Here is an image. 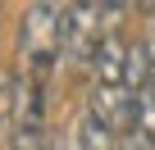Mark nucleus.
<instances>
[{
	"label": "nucleus",
	"instance_id": "3",
	"mask_svg": "<svg viewBox=\"0 0 155 150\" xmlns=\"http://www.w3.org/2000/svg\"><path fill=\"white\" fill-rule=\"evenodd\" d=\"M18 118L9 132V150H50V132H46V87L37 82H18Z\"/></svg>",
	"mask_w": 155,
	"mask_h": 150
},
{
	"label": "nucleus",
	"instance_id": "1",
	"mask_svg": "<svg viewBox=\"0 0 155 150\" xmlns=\"http://www.w3.org/2000/svg\"><path fill=\"white\" fill-rule=\"evenodd\" d=\"M64 9L68 0H28L18 18V82L46 87L59 68V41H64Z\"/></svg>",
	"mask_w": 155,
	"mask_h": 150
},
{
	"label": "nucleus",
	"instance_id": "6",
	"mask_svg": "<svg viewBox=\"0 0 155 150\" xmlns=\"http://www.w3.org/2000/svg\"><path fill=\"white\" fill-rule=\"evenodd\" d=\"M50 150H82L78 145V132L73 136H50Z\"/></svg>",
	"mask_w": 155,
	"mask_h": 150
},
{
	"label": "nucleus",
	"instance_id": "4",
	"mask_svg": "<svg viewBox=\"0 0 155 150\" xmlns=\"http://www.w3.org/2000/svg\"><path fill=\"white\" fill-rule=\"evenodd\" d=\"M18 96H23L18 78H14L9 68H0V136H9V132H14V118H18Z\"/></svg>",
	"mask_w": 155,
	"mask_h": 150
},
{
	"label": "nucleus",
	"instance_id": "2",
	"mask_svg": "<svg viewBox=\"0 0 155 150\" xmlns=\"http://www.w3.org/2000/svg\"><path fill=\"white\" fill-rule=\"evenodd\" d=\"M105 41L96 0H68L64 9V41H59V68L64 73H91L96 50Z\"/></svg>",
	"mask_w": 155,
	"mask_h": 150
},
{
	"label": "nucleus",
	"instance_id": "7",
	"mask_svg": "<svg viewBox=\"0 0 155 150\" xmlns=\"http://www.w3.org/2000/svg\"><path fill=\"white\" fill-rule=\"evenodd\" d=\"M132 9H137L141 18H150V14H155V0H132Z\"/></svg>",
	"mask_w": 155,
	"mask_h": 150
},
{
	"label": "nucleus",
	"instance_id": "5",
	"mask_svg": "<svg viewBox=\"0 0 155 150\" xmlns=\"http://www.w3.org/2000/svg\"><path fill=\"white\" fill-rule=\"evenodd\" d=\"M96 14H101L105 32H123V23L132 14V0H96Z\"/></svg>",
	"mask_w": 155,
	"mask_h": 150
}]
</instances>
